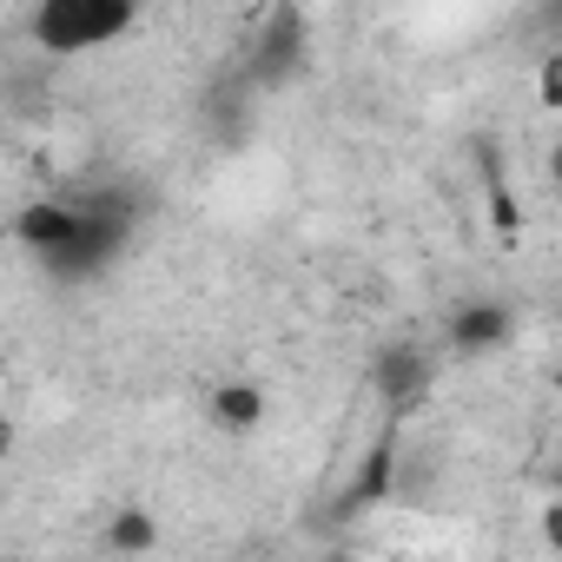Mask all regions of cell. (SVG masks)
<instances>
[{
    "instance_id": "1",
    "label": "cell",
    "mask_w": 562,
    "mask_h": 562,
    "mask_svg": "<svg viewBox=\"0 0 562 562\" xmlns=\"http://www.w3.org/2000/svg\"><path fill=\"white\" fill-rule=\"evenodd\" d=\"M133 218H139V205H133L126 192H87V199H80V225H74V238L54 245V251H34V258L60 278V285H93V278L126 251Z\"/></svg>"
},
{
    "instance_id": "2",
    "label": "cell",
    "mask_w": 562,
    "mask_h": 562,
    "mask_svg": "<svg viewBox=\"0 0 562 562\" xmlns=\"http://www.w3.org/2000/svg\"><path fill=\"white\" fill-rule=\"evenodd\" d=\"M133 21H139V0H41L34 8V47L67 60V54L120 41Z\"/></svg>"
},
{
    "instance_id": "3",
    "label": "cell",
    "mask_w": 562,
    "mask_h": 562,
    "mask_svg": "<svg viewBox=\"0 0 562 562\" xmlns=\"http://www.w3.org/2000/svg\"><path fill=\"white\" fill-rule=\"evenodd\" d=\"M299 74H305V14H299V0H285V8H278V14L251 34L238 80H245L251 93H278V87L299 80Z\"/></svg>"
},
{
    "instance_id": "4",
    "label": "cell",
    "mask_w": 562,
    "mask_h": 562,
    "mask_svg": "<svg viewBox=\"0 0 562 562\" xmlns=\"http://www.w3.org/2000/svg\"><path fill=\"white\" fill-rule=\"evenodd\" d=\"M397 424H404V417H384V430H378V443L364 450V463H358V476L345 483V496H338V509H345V516H358V509H371V503H391V496H397V450H404V437H397Z\"/></svg>"
},
{
    "instance_id": "5",
    "label": "cell",
    "mask_w": 562,
    "mask_h": 562,
    "mask_svg": "<svg viewBox=\"0 0 562 562\" xmlns=\"http://www.w3.org/2000/svg\"><path fill=\"white\" fill-rule=\"evenodd\" d=\"M371 384H378V397H384L391 417H411L424 404V391H430V358L417 345H384L378 364H371Z\"/></svg>"
},
{
    "instance_id": "6",
    "label": "cell",
    "mask_w": 562,
    "mask_h": 562,
    "mask_svg": "<svg viewBox=\"0 0 562 562\" xmlns=\"http://www.w3.org/2000/svg\"><path fill=\"white\" fill-rule=\"evenodd\" d=\"M509 331H516L509 305L470 299V305H457V318H450V351H457V358H490L496 345H509Z\"/></svg>"
},
{
    "instance_id": "7",
    "label": "cell",
    "mask_w": 562,
    "mask_h": 562,
    "mask_svg": "<svg viewBox=\"0 0 562 562\" xmlns=\"http://www.w3.org/2000/svg\"><path fill=\"white\" fill-rule=\"evenodd\" d=\"M74 225H80V205H67V199H34V205L14 218V238H21L27 251H54V245L74 238Z\"/></svg>"
},
{
    "instance_id": "8",
    "label": "cell",
    "mask_w": 562,
    "mask_h": 562,
    "mask_svg": "<svg viewBox=\"0 0 562 562\" xmlns=\"http://www.w3.org/2000/svg\"><path fill=\"white\" fill-rule=\"evenodd\" d=\"M205 417H212L218 430L245 437V430H258V424H265V391H258V384H245V378H232V384H218V391L205 397Z\"/></svg>"
},
{
    "instance_id": "9",
    "label": "cell",
    "mask_w": 562,
    "mask_h": 562,
    "mask_svg": "<svg viewBox=\"0 0 562 562\" xmlns=\"http://www.w3.org/2000/svg\"><path fill=\"white\" fill-rule=\"evenodd\" d=\"M100 542L113 555H146V549H159V522H153V509H113Z\"/></svg>"
},
{
    "instance_id": "10",
    "label": "cell",
    "mask_w": 562,
    "mask_h": 562,
    "mask_svg": "<svg viewBox=\"0 0 562 562\" xmlns=\"http://www.w3.org/2000/svg\"><path fill=\"white\" fill-rule=\"evenodd\" d=\"M536 100L542 106H562V60L555 54H542V67H536Z\"/></svg>"
},
{
    "instance_id": "11",
    "label": "cell",
    "mask_w": 562,
    "mask_h": 562,
    "mask_svg": "<svg viewBox=\"0 0 562 562\" xmlns=\"http://www.w3.org/2000/svg\"><path fill=\"white\" fill-rule=\"evenodd\" d=\"M8 450H14V424H8V417H0V457H8Z\"/></svg>"
}]
</instances>
